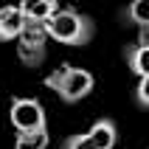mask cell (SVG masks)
Here are the masks:
<instances>
[{"label":"cell","mask_w":149,"mask_h":149,"mask_svg":"<svg viewBox=\"0 0 149 149\" xmlns=\"http://www.w3.org/2000/svg\"><path fill=\"white\" fill-rule=\"evenodd\" d=\"M8 121L17 132H34V130H42L48 127V116H45V107H42L40 99H28V96H17L11 99V110H8Z\"/></svg>","instance_id":"obj_4"},{"label":"cell","mask_w":149,"mask_h":149,"mask_svg":"<svg viewBox=\"0 0 149 149\" xmlns=\"http://www.w3.org/2000/svg\"><path fill=\"white\" fill-rule=\"evenodd\" d=\"M48 143H51L48 127L34 130V132H17L14 138V149H48Z\"/></svg>","instance_id":"obj_10"},{"label":"cell","mask_w":149,"mask_h":149,"mask_svg":"<svg viewBox=\"0 0 149 149\" xmlns=\"http://www.w3.org/2000/svg\"><path fill=\"white\" fill-rule=\"evenodd\" d=\"M14 42H17V59L25 68H40L45 62V56H48V28H45V23L25 20L23 31Z\"/></svg>","instance_id":"obj_3"},{"label":"cell","mask_w":149,"mask_h":149,"mask_svg":"<svg viewBox=\"0 0 149 149\" xmlns=\"http://www.w3.org/2000/svg\"><path fill=\"white\" fill-rule=\"evenodd\" d=\"M48 40L59 42V45H70V48H82L96 37V23L93 17H87L79 8H59L48 23Z\"/></svg>","instance_id":"obj_1"},{"label":"cell","mask_w":149,"mask_h":149,"mask_svg":"<svg viewBox=\"0 0 149 149\" xmlns=\"http://www.w3.org/2000/svg\"><path fill=\"white\" fill-rule=\"evenodd\" d=\"M87 138H90V146L93 149H113L118 143V127L113 118H96L93 127L87 130Z\"/></svg>","instance_id":"obj_5"},{"label":"cell","mask_w":149,"mask_h":149,"mask_svg":"<svg viewBox=\"0 0 149 149\" xmlns=\"http://www.w3.org/2000/svg\"><path fill=\"white\" fill-rule=\"evenodd\" d=\"M124 62L138 79L149 76V45H141V42L124 45Z\"/></svg>","instance_id":"obj_9"},{"label":"cell","mask_w":149,"mask_h":149,"mask_svg":"<svg viewBox=\"0 0 149 149\" xmlns=\"http://www.w3.org/2000/svg\"><path fill=\"white\" fill-rule=\"evenodd\" d=\"M25 17L20 6H3L0 8V42H14L23 31Z\"/></svg>","instance_id":"obj_6"},{"label":"cell","mask_w":149,"mask_h":149,"mask_svg":"<svg viewBox=\"0 0 149 149\" xmlns=\"http://www.w3.org/2000/svg\"><path fill=\"white\" fill-rule=\"evenodd\" d=\"M132 99L138 107L149 110V76H143V79H138V84H135V93H132Z\"/></svg>","instance_id":"obj_11"},{"label":"cell","mask_w":149,"mask_h":149,"mask_svg":"<svg viewBox=\"0 0 149 149\" xmlns=\"http://www.w3.org/2000/svg\"><path fill=\"white\" fill-rule=\"evenodd\" d=\"M17 6H20L25 20H34V23H48L51 17L62 8L59 0H20Z\"/></svg>","instance_id":"obj_8"},{"label":"cell","mask_w":149,"mask_h":149,"mask_svg":"<svg viewBox=\"0 0 149 149\" xmlns=\"http://www.w3.org/2000/svg\"><path fill=\"white\" fill-rule=\"evenodd\" d=\"M59 149H93V146H90L87 132H73V135H68L65 141H62V146H59Z\"/></svg>","instance_id":"obj_12"},{"label":"cell","mask_w":149,"mask_h":149,"mask_svg":"<svg viewBox=\"0 0 149 149\" xmlns=\"http://www.w3.org/2000/svg\"><path fill=\"white\" fill-rule=\"evenodd\" d=\"M45 87L54 90L65 104H79L82 99H87L96 87V79H93L90 70L84 68H73L62 62L59 68H54L48 76H45Z\"/></svg>","instance_id":"obj_2"},{"label":"cell","mask_w":149,"mask_h":149,"mask_svg":"<svg viewBox=\"0 0 149 149\" xmlns=\"http://www.w3.org/2000/svg\"><path fill=\"white\" fill-rule=\"evenodd\" d=\"M118 20L124 25L138 28V31H149V0H130L118 11Z\"/></svg>","instance_id":"obj_7"}]
</instances>
